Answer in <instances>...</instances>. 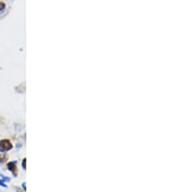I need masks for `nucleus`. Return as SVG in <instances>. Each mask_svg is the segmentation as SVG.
Returning a JSON list of instances; mask_svg holds the SVG:
<instances>
[{"label": "nucleus", "mask_w": 175, "mask_h": 192, "mask_svg": "<svg viewBox=\"0 0 175 192\" xmlns=\"http://www.w3.org/2000/svg\"><path fill=\"white\" fill-rule=\"evenodd\" d=\"M13 145L8 139H3L0 141V153H6V151L12 149Z\"/></svg>", "instance_id": "nucleus-1"}, {"label": "nucleus", "mask_w": 175, "mask_h": 192, "mask_svg": "<svg viewBox=\"0 0 175 192\" xmlns=\"http://www.w3.org/2000/svg\"><path fill=\"white\" fill-rule=\"evenodd\" d=\"M7 167H8V169H9V170L14 174V176H17V165H16V162H15V161L8 163Z\"/></svg>", "instance_id": "nucleus-2"}, {"label": "nucleus", "mask_w": 175, "mask_h": 192, "mask_svg": "<svg viewBox=\"0 0 175 192\" xmlns=\"http://www.w3.org/2000/svg\"><path fill=\"white\" fill-rule=\"evenodd\" d=\"M5 7H6L5 3L2 2V1H0V12H2V11L5 9Z\"/></svg>", "instance_id": "nucleus-3"}, {"label": "nucleus", "mask_w": 175, "mask_h": 192, "mask_svg": "<svg viewBox=\"0 0 175 192\" xmlns=\"http://www.w3.org/2000/svg\"><path fill=\"white\" fill-rule=\"evenodd\" d=\"M6 159H7L6 155H0V162H4Z\"/></svg>", "instance_id": "nucleus-4"}, {"label": "nucleus", "mask_w": 175, "mask_h": 192, "mask_svg": "<svg viewBox=\"0 0 175 192\" xmlns=\"http://www.w3.org/2000/svg\"><path fill=\"white\" fill-rule=\"evenodd\" d=\"M26 160L23 159L22 160V168H23V169H26Z\"/></svg>", "instance_id": "nucleus-5"}]
</instances>
